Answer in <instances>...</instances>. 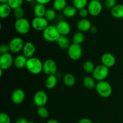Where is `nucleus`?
Listing matches in <instances>:
<instances>
[{
	"label": "nucleus",
	"instance_id": "23",
	"mask_svg": "<svg viewBox=\"0 0 123 123\" xmlns=\"http://www.w3.org/2000/svg\"><path fill=\"white\" fill-rule=\"evenodd\" d=\"M78 10L73 6H67L62 11L63 15L68 18H72L75 16Z\"/></svg>",
	"mask_w": 123,
	"mask_h": 123
},
{
	"label": "nucleus",
	"instance_id": "13",
	"mask_svg": "<svg viewBox=\"0 0 123 123\" xmlns=\"http://www.w3.org/2000/svg\"><path fill=\"white\" fill-rule=\"evenodd\" d=\"M25 98V92L23 90L20 88L16 89L12 92L11 99L14 104L19 105L22 103Z\"/></svg>",
	"mask_w": 123,
	"mask_h": 123
},
{
	"label": "nucleus",
	"instance_id": "38",
	"mask_svg": "<svg viewBox=\"0 0 123 123\" xmlns=\"http://www.w3.org/2000/svg\"><path fill=\"white\" fill-rule=\"evenodd\" d=\"M79 14L80 16V18H82V19H85L86 17L88 16L89 12L88 11V9L86 8H82L81 10H79Z\"/></svg>",
	"mask_w": 123,
	"mask_h": 123
},
{
	"label": "nucleus",
	"instance_id": "43",
	"mask_svg": "<svg viewBox=\"0 0 123 123\" xmlns=\"http://www.w3.org/2000/svg\"><path fill=\"white\" fill-rule=\"evenodd\" d=\"M46 123H59L58 121H56V120H54V119H52V120H48Z\"/></svg>",
	"mask_w": 123,
	"mask_h": 123
},
{
	"label": "nucleus",
	"instance_id": "35",
	"mask_svg": "<svg viewBox=\"0 0 123 123\" xmlns=\"http://www.w3.org/2000/svg\"><path fill=\"white\" fill-rule=\"evenodd\" d=\"M0 123H11V118L8 114L2 112L0 114Z\"/></svg>",
	"mask_w": 123,
	"mask_h": 123
},
{
	"label": "nucleus",
	"instance_id": "12",
	"mask_svg": "<svg viewBox=\"0 0 123 123\" xmlns=\"http://www.w3.org/2000/svg\"><path fill=\"white\" fill-rule=\"evenodd\" d=\"M14 64L13 56L10 53L2 54L0 56V68L3 70H8Z\"/></svg>",
	"mask_w": 123,
	"mask_h": 123
},
{
	"label": "nucleus",
	"instance_id": "2",
	"mask_svg": "<svg viewBox=\"0 0 123 123\" xmlns=\"http://www.w3.org/2000/svg\"><path fill=\"white\" fill-rule=\"evenodd\" d=\"M95 88L98 95L103 98H108L112 93V88L111 85L106 80L98 82Z\"/></svg>",
	"mask_w": 123,
	"mask_h": 123
},
{
	"label": "nucleus",
	"instance_id": "46",
	"mask_svg": "<svg viewBox=\"0 0 123 123\" xmlns=\"http://www.w3.org/2000/svg\"><path fill=\"white\" fill-rule=\"evenodd\" d=\"M28 123H35L33 122V121H29Z\"/></svg>",
	"mask_w": 123,
	"mask_h": 123
},
{
	"label": "nucleus",
	"instance_id": "6",
	"mask_svg": "<svg viewBox=\"0 0 123 123\" xmlns=\"http://www.w3.org/2000/svg\"><path fill=\"white\" fill-rule=\"evenodd\" d=\"M67 54L71 60L73 61H77L79 60L82 56V48L79 44L72 43L67 49Z\"/></svg>",
	"mask_w": 123,
	"mask_h": 123
},
{
	"label": "nucleus",
	"instance_id": "37",
	"mask_svg": "<svg viewBox=\"0 0 123 123\" xmlns=\"http://www.w3.org/2000/svg\"><path fill=\"white\" fill-rule=\"evenodd\" d=\"M10 50V48L8 44H2L0 46V53L2 54H7V53H9Z\"/></svg>",
	"mask_w": 123,
	"mask_h": 123
},
{
	"label": "nucleus",
	"instance_id": "29",
	"mask_svg": "<svg viewBox=\"0 0 123 123\" xmlns=\"http://www.w3.org/2000/svg\"><path fill=\"white\" fill-rule=\"evenodd\" d=\"M88 0H73V6L79 10L85 8L88 4Z\"/></svg>",
	"mask_w": 123,
	"mask_h": 123
},
{
	"label": "nucleus",
	"instance_id": "16",
	"mask_svg": "<svg viewBox=\"0 0 123 123\" xmlns=\"http://www.w3.org/2000/svg\"><path fill=\"white\" fill-rule=\"evenodd\" d=\"M101 61H102V64L108 68L112 67L116 63V59L114 55L108 52L103 54L101 57Z\"/></svg>",
	"mask_w": 123,
	"mask_h": 123
},
{
	"label": "nucleus",
	"instance_id": "27",
	"mask_svg": "<svg viewBox=\"0 0 123 123\" xmlns=\"http://www.w3.org/2000/svg\"><path fill=\"white\" fill-rule=\"evenodd\" d=\"M83 84L85 88L88 89H93L96 88V80L90 76H85L83 79Z\"/></svg>",
	"mask_w": 123,
	"mask_h": 123
},
{
	"label": "nucleus",
	"instance_id": "44",
	"mask_svg": "<svg viewBox=\"0 0 123 123\" xmlns=\"http://www.w3.org/2000/svg\"><path fill=\"white\" fill-rule=\"evenodd\" d=\"M8 0H0V2L1 4H8Z\"/></svg>",
	"mask_w": 123,
	"mask_h": 123
},
{
	"label": "nucleus",
	"instance_id": "32",
	"mask_svg": "<svg viewBox=\"0 0 123 123\" xmlns=\"http://www.w3.org/2000/svg\"><path fill=\"white\" fill-rule=\"evenodd\" d=\"M56 11L53 8H49L47 9L44 18L48 20V21H53L56 19Z\"/></svg>",
	"mask_w": 123,
	"mask_h": 123
},
{
	"label": "nucleus",
	"instance_id": "3",
	"mask_svg": "<svg viewBox=\"0 0 123 123\" xmlns=\"http://www.w3.org/2000/svg\"><path fill=\"white\" fill-rule=\"evenodd\" d=\"M60 36L61 35L59 33L56 26L54 25H49L43 31V37L48 42H56Z\"/></svg>",
	"mask_w": 123,
	"mask_h": 123
},
{
	"label": "nucleus",
	"instance_id": "10",
	"mask_svg": "<svg viewBox=\"0 0 123 123\" xmlns=\"http://www.w3.org/2000/svg\"><path fill=\"white\" fill-rule=\"evenodd\" d=\"M24 40L20 37H14L10 42L8 46L10 48V50L12 53L17 54L20 51L22 50L24 46Z\"/></svg>",
	"mask_w": 123,
	"mask_h": 123
},
{
	"label": "nucleus",
	"instance_id": "11",
	"mask_svg": "<svg viewBox=\"0 0 123 123\" xmlns=\"http://www.w3.org/2000/svg\"><path fill=\"white\" fill-rule=\"evenodd\" d=\"M48 100V95L42 90H40L36 92L33 97L34 103L38 108L44 106L46 105Z\"/></svg>",
	"mask_w": 123,
	"mask_h": 123
},
{
	"label": "nucleus",
	"instance_id": "25",
	"mask_svg": "<svg viewBox=\"0 0 123 123\" xmlns=\"http://www.w3.org/2000/svg\"><path fill=\"white\" fill-rule=\"evenodd\" d=\"M63 82L66 86L68 87H72L74 86L76 83L75 77L70 73L66 74L63 77Z\"/></svg>",
	"mask_w": 123,
	"mask_h": 123
},
{
	"label": "nucleus",
	"instance_id": "33",
	"mask_svg": "<svg viewBox=\"0 0 123 123\" xmlns=\"http://www.w3.org/2000/svg\"><path fill=\"white\" fill-rule=\"evenodd\" d=\"M13 13L14 16L17 19H21V18H24V16L25 15V10H24V9L22 7H20L13 10Z\"/></svg>",
	"mask_w": 123,
	"mask_h": 123
},
{
	"label": "nucleus",
	"instance_id": "22",
	"mask_svg": "<svg viewBox=\"0 0 123 123\" xmlns=\"http://www.w3.org/2000/svg\"><path fill=\"white\" fill-rule=\"evenodd\" d=\"M57 77L55 75L49 76L46 78L45 81L46 88L48 90H52L54 88L57 84Z\"/></svg>",
	"mask_w": 123,
	"mask_h": 123
},
{
	"label": "nucleus",
	"instance_id": "7",
	"mask_svg": "<svg viewBox=\"0 0 123 123\" xmlns=\"http://www.w3.org/2000/svg\"><path fill=\"white\" fill-rule=\"evenodd\" d=\"M89 14L92 16H97L101 14L103 10V5L100 1L97 0H91L87 6Z\"/></svg>",
	"mask_w": 123,
	"mask_h": 123
},
{
	"label": "nucleus",
	"instance_id": "45",
	"mask_svg": "<svg viewBox=\"0 0 123 123\" xmlns=\"http://www.w3.org/2000/svg\"><path fill=\"white\" fill-rule=\"evenodd\" d=\"M24 1H26V2H32V1H34V0H24Z\"/></svg>",
	"mask_w": 123,
	"mask_h": 123
},
{
	"label": "nucleus",
	"instance_id": "39",
	"mask_svg": "<svg viewBox=\"0 0 123 123\" xmlns=\"http://www.w3.org/2000/svg\"><path fill=\"white\" fill-rule=\"evenodd\" d=\"M36 2L38 4H41L46 5L47 4L49 3L51 1V0H35Z\"/></svg>",
	"mask_w": 123,
	"mask_h": 123
},
{
	"label": "nucleus",
	"instance_id": "26",
	"mask_svg": "<svg viewBox=\"0 0 123 123\" xmlns=\"http://www.w3.org/2000/svg\"><path fill=\"white\" fill-rule=\"evenodd\" d=\"M53 8L55 11H63L67 6L66 0H54L53 2Z\"/></svg>",
	"mask_w": 123,
	"mask_h": 123
},
{
	"label": "nucleus",
	"instance_id": "9",
	"mask_svg": "<svg viewBox=\"0 0 123 123\" xmlns=\"http://www.w3.org/2000/svg\"><path fill=\"white\" fill-rule=\"evenodd\" d=\"M43 72L46 75H55L57 72V66L55 61L51 59L46 60L43 62Z\"/></svg>",
	"mask_w": 123,
	"mask_h": 123
},
{
	"label": "nucleus",
	"instance_id": "36",
	"mask_svg": "<svg viewBox=\"0 0 123 123\" xmlns=\"http://www.w3.org/2000/svg\"><path fill=\"white\" fill-rule=\"evenodd\" d=\"M117 5V0H105L104 6L106 8L111 10Z\"/></svg>",
	"mask_w": 123,
	"mask_h": 123
},
{
	"label": "nucleus",
	"instance_id": "47",
	"mask_svg": "<svg viewBox=\"0 0 123 123\" xmlns=\"http://www.w3.org/2000/svg\"><path fill=\"white\" fill-rule=\"evenodd\" d=\"M97 1H100V2H101V1H104L105 0H97Z\"/></svg>",
	"mask_w": 123,
	"mask_h": 123
},
{
	"label": "nucleus",
	"instance_id": "41",
	"mask_svg": "<svg viewBox=\"0 0 123 123\" xmlns=\"http://www.w3.org/2000/svg\"><path fill=\"white\" fill-rule=\"evenodd\" d=\"M78 123H92V122L88 118H82L79 120Z\"/></svg>",
	"mask_w": 123,
	"mask_h": 123
},
{
	"label": "nucleus",
	"instance_id": "19",
	"mask_svg": "<svg viewBox=\"0 0 123 123\" xmlns=\"http://www.w3.org/2000/svg\"><path fill=\"white\" fill-rule=\"evenodd\" d=\"M111 13L116 19H122L123 18V4H117L111 10Z\"/></svg>",
	"mask_w": 123,
	"mask_h": 123
},
{
	"label": "nucleus",
	"instance_id": "4",
	"mask_svg": "<svg viewBox=\"0 0 123 123\" xmlns=\"http://www.w3.org/2000/svg\"><path fill=\"white\" fill-rule=\"evenodd\" d=\"M31 24L25 18L17 19L14 22V28L19 34L25 35L28 33L31 29Z\"/></svg>",
	"mask_w": 123,
	"mask_h": 123
},
{
	"label": "nucleus",
	"instance_id": "21",
	"mask_svg": "<svg viewBox=\"0 0 123 123\" xmlns=\"http://www.w3.org/2000/svg\"><path fill=\"white\" fill-rule=\"evenodd\" d=\"M12 8L8 4H3L0 5V17L2 19L8 18L10 14Z\"/></svg>",
	"mask_w": 123,
	"mask_h": 123
},
{
	"label": "nucleus",
	"instance_id": "8",
	"mask_svg": "<svg viewBox=\"0 0 123 123\" xmlns=\"http://www.w3.org/2000/svg\"><path fill=\"white\" fill-rule=\"evenodd\" d=\"M31 24L32 28L38 31H43L49 26L48 20L44 17H35Z\"/></svg>",
	"mask_w": 123,
	"mask_h": 123
},
{
	"label": "nucleus",
	"instance_id": "17",
	"mask_svg": "<svg viewBox=\"0 0 123 123\" xmlns=\"http://www.w3.org/2000/svg\"><path fill=\"white\" fill-rule=\"evenodd\" d=\"M77 28L82 32L90 31L92 25L91 22L86 19H82L77 23Z\"/></svg>",
	"mask_w": 123,
	"mask_h": 123
},
{
	"label": "nucleus",
	"instance_id": "20",
	"mask_svg": "<svg viewBox=\"0 0 123 123\" xmlns=\"http://www.w3.org/2000/svg\"><path fill=\"white\" fill-rule=\"evenodd\" d=\"M45 5L37 3L34 7V14L36 17H44L46 12Z\"/></svg>",
	"mask_w": 123,
	"mask_h": 123
},
{
	"label": "nucleus",
	"instance_id": "1",
	"mask_svg": "<svg viewBox=\"0 0 123 123\" xmlns=\"http://www.w3.org/2000/svg\"><path fill=\"white\" fill-rule=\"evenodd\" d=\"M43 63L39 58L32 57L28 59L25 67L31 74H38L43 72Z\"/></svg>",
	"mask_w": 123,
	"mask_h": 123
},
{
	"label": "nucleus",
	"instance_id": "34",
	"mask_svg": "<svg viewBox=\"0 0 123 123\" xmlns=\"http://www.w3.org/2000/svg\"><path fill=\"white\" fill-rule=\"evenodd\" d=\"M24 0H8V4L13 10L19 8L23 4Z\"/></svg>",
	"mask_w": 123,
	"mask_h": 123
},
{
	"label": "nucleus",
	"instance_id": "30",
	"mask_svg": "<svg viewBox=\"0 0 123 123\" xmlns=\"http://www.w3.org/2000/svg\"><path fill=\"white\" fill-rule=\"evenodd\" d=\"M95 68H96V67L94 66V64L91 61H86L83 64L84 70L88 74L93 73Z\"/></svg>",
	"mask_w": 123,
	"mask_h": 123
},
{
	"label": "nucleus",
	"instance_id": "14",
	"mask_svg": "<svg viewBox=\"0 0 123 123\" xmlns=\"http://www.w3.org/2000/svg\"><path fill=\"white\" fill-rule=\"evenodd\" d=\"M56 27L61 36H66L70 34L71 31V26L69 23L66 20H61L58 22Z\"/></svg>",
	"mask_w": 123,
	"mask_h": 123
},
{
	"label": "nucleus",
	"instance_id": "24",
	"mask_svg": "<svg viewBox=\"0 0 123 123\" xmlns=\"http://www.w3.org/2000/svg\"><path fill=\"white\" fill-rule=\"evenodd\" d=\"M58 45L62 49H68L70 46V42L69 39L66 36H61L56 42Z\"/></svg>",
	"mask_w": 123,
	"mask_h": 123
},
{
	"label": "nucleus",
	"instance_id": "48",
	"mask_svg": "<svg viewBox=\"0 0 123 123\" xmlns=\"http://www.w3.org/2000/svg\"></svg>",
	"mask_w": 123,
	"mask_h": 123
},
{
	"label": "nucleus",
	"instance_id": "18",
	"mask_svg": "<svg viewBox=\"0 0 123 123\" xmlns=\"http://www.w3.org/2000/svg\"><path fill=\"white\" fill-rule=\"evenodd\" d=\"M28 58L25 57L24 55H18L14 60V64L16 67L19 69H21L26 67Z\"/></svg>",
	"mask_w": 123,
	"mask_h": 123
},
{
	"label": "nucleus",
	"instance_id": "40",
	"mask_svg": "<svg viewBox=\"0 0 123 123\" xmlns=\"http://www.w3.org/2000/svg\"><path fill=\"white\" fill-rule=\"evenodd\" d=\"M29 121L26 120V118H20L18 119L17 121H16V123H28Z\"/></svg>",
	"mask_w": 123,
	"mask_h": 123
},
{
	"label": "nucleus",
	"instance_id": "31",
	"mask_svg": "<svg viewBox=\"0 0 123 123\" xmlns=\"http://www.w3.org/2000/svg\"><path fill=\"white\" fill-rule=\"evenodd\" d=\"M37 114L38 117L41 118L45 119L49 117V112L48 109H47L46 107L42 106L38 107L37 109Z\"/></svg>",
	"mask_w": 123,
	"mask_h": 123
},
{
	"label": "nucleus",
	"instance_id": "5",
	"mask_svg": "<svg viewBox=\"0 0 123 123\" xmlns=\"http://www.w3.org/2000/svg\"><path fill=\"white\" fill-rule=\"evenodd\" d=\"M109 68L103 64H100L96 67L92 74V77L97 81L105 80L109 74Z\"/></svg>",
	"mask_w": 123,
	"mask_h": 123
},
{
	"label": "nucleus",
	"instance_id": "28",
	"mask_svg": "<svg viewBox=\"0 0 123 123\" xmlns=\"http://www.w3.org/2000/svg\"><path fill=\"white\" fill-rule=\"evenodd\" d=\"M84 39H85V36L84 33L80 31H78L73 35V43L80 45L84 42Z\"/></svg>",
	"mask_w": 123,
	"mask_h": 123
},
{
	"label": "nucleus",
	"instance_id": "42",
	"mask_svg": "<svg viewBox=\"0 0 123 123\" xmlns=\"http://www.w3.org/2000/svg\"><path fill=\"white\" fill-rule=\"evenodd\" d=\"M91 32H92V34H96L97 33V31H98V30H97V28L96 26H92L91 27V30H90Z\"/></svg>",
	"mask_w": 123,
	"mask_h": 123
},
{
	"label": "nucleus",
	"instance_id": "15",
	"mask_svg": "<svg viewBox=\"0 0 123 123\" xmlns=\"http://www.w3.org/2000/svg\"><path fill=\"white\" fill-rule=\"evenodd\" d=\"M22 51V55H24L25 57L28 59L33 57L36 51V48L32 42H27L25 43Z\"/></svg>",
	"mask_w": 123,
	"mask_h": 123
}]
</instances>
